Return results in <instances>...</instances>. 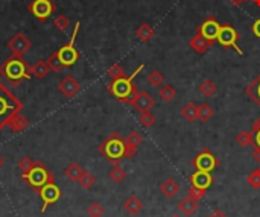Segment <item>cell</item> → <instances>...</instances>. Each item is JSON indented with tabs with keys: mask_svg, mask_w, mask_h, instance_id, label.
Segmentation results:
<instances>
[{
	"mask_svg": "<svg viewBox=\"0 0 260 217\" xmlns=\"http://www.w3.org/2000/svg\"><path fill=\"white\" fill-rule=\"evenodd\" d=\"M5 164V159H4V156L0 155V169H2V166Z\"/></svg>",
	"mask_w": 260,
	"mask_h": 217,
	"instance_id": "c3c4849f",
	"label": "cell"
},
{
	"mask_svg": "<svg viewBox=\"0 0 260 217\" xmlns=\"http://www.w3.org/2000/svg\"><path fill=\"white\" fill-rule=\"evenodd\" d=\"M8 126L14 132H22V131H25L29 126V119L25 117V116H22V114H17V116H14L11 119V122L8 123Z\"/></svg>",
	"mask_w": 260,
	"mask_h": 217,
	"instance_id": "603a6c76",
	"label": "cell"
},
{
	"mask_svg": "<svg viewBox=\"0 0 260 217\" xmlns=\"http://www.w3.org/2000/svg\"><path fill=\"white\" fill-rule=\"evenodd\" d=\"M31 72H32V76H34L35 79H44L52 70H50V67L47 66L46 61H38L35 66L31 67Z\"/></svg>",
	"mask_w": 260,
	"mask_h": 217,
	"instance_id": "d4e9b609",
	"label": "cell"
},
{
	"mask_svg": "<svg viewBox=\"0 0 260 217\" xmlns=\"http://www.w3.org/2000/svg\"><path fill=\"white\" fill-rule=\"evenodd\" d=\"M31 47H32V41H31L23 32H17V34L8 41V49L13 52V55L23 57Z\"/></svg>",
	"mask_w": 260,
	"mask_h": 217,
	"instance_id": "8fae6325",
	"label": "cell"
},
{
	"mask_svg": "<svg viewBox=\"0 0 260 217\" xmlns=\"http://www.w3.org/2000/svg\"><path fill=\"white\" fill-rule=\"evenodd\" d=\"M47 66L50 67V70L52 72H61L63 69H64V66H63V63L60 61V58H58V55H57V52L55 53H52V55L47 58Z\"/></svg>",
	"mask_w": 260,
	"mask_h": 217,
	"instance_id": "d6a6232c",
	"label": "cell"
},
{
	"mask_svg": "<svg viewBox=\"0 0 260 217\" xmlns=\"http://www.w3.org/2000/svg\"><path fill=\"white\" fill-rule=\"evenodd\" d=\"M257 131H260V119H257L252 125V132H257Z\"/></svg>",
	"mask_w": 260,
	"mask_h": 217,
	"instance_id": "bcb514c9",
	"label": "cell"
},
{
	"mask_svg": "<svg viewBox=\"0 0 260 217\" xmlns=\"http://www.w3.org/2000/svg\"><path fill=\"white\" fill-rule=\"evenodd\" d=\"M38 194H40V197H41V200H43L41 211L44 212L46 208H47L49 205L57 203V202L61 199V194H63V193H61V188H60L55 182H50V184L41 187V188L38 190Z\"/></svg>",
	"mask_w": 260,
	"mask_h": 217,
	"instance_id": "30bf717a",
	"label": "cell"
},
{
	"mask_svg": "<svg viewBox=\"0 0 260 217\" xmlns=\"http://www.w3.org/2000/svg\"><path fill=\"white\" fill-rule=\"evenodd\" d=\"M251 31H252V34H254L257 38H260V19L254 22V25H252Z\"/></svg>",
	"mask_w": 260,
	"mask_h": 217,
	"instance_id": "b9f144b4",
	"label": "cell"
},
{
	"mask_svg": "<svg viewBox=\"0 0 260 217\" xmlns=\"http://www.w3.org/2000/svg\"><path fill=\"white\" fill-rule=\"evenodd\" d=\"M23 110V103L19 100V97L4 84L0 82V131L8 123L11 119Z\"/></svg>",
	"mask_w": 260,
	"mask_h": 217,
	"instance_id": "7a4b0ae2",
	"label": "cell"
},
{
	"mask_svg": "<svg viewBox=\"0 0 260 217\" xmlns=\"http://www.w3.org/2000/svg\"><path fill=\"white\" fill-rule=\"evenodd\" d=\"M252 134H254V146L260 147V131H257V132H252Z\"/></svg>",
	"mask_w": 260,
	"mask_h": 217,
	"instance_id": "f6af8a7d",
	"label": "cell"
},
{
	"mask_svg": "<svg viewBox=\"0 0 260 217\" xmlns=\"http://www.w3.org/2000/svg\"><path fill=\"white\" fill-rule=\"evenodd\" d=\"M97 150L103 158H107V161L111 162L113 166H117L120 164L122 159H125V152H126L125 140L120 137L119 132H111L108 138H105L99 144Z\"/></svg>",
	"mask_w": 260,
	"mask_h": 217,
	"instance_id": "277c9868",
	"label": "cell"
},
{
	"mask_svg": "<svg viewBox=\"0 0 260 217\" xmlns=\"http://www.w3.org/2000/svg\"><path fill=\"white\" fill-rule=\"evenodd\" d=\"M180 190H181V185H180L174 178H168V179H165V181L160 184V193H162L165 197H168V199L177 196V194L180 193Z\"/></svg>",
	"mask_w": 260,
	"mask_h": 217,
	"instance_id": "d6986e66",
	"label": "cell"
},
{
	"mask_svg": "<svg viewBox=\"0 0 260 217\" xmlns=\"http://www.w3.org/2000/svg\"><path fill=\"white\" fill-rule=\"evenodd\" d=\"M159 96L162 97L163 102H172L177 96V91L172 85H163L160 90H159Z\"/></svg>",
	"mask_w": 260,
	"mask_h": 217,
	"instance_id": "1f68e13d",
	"label": "cell"
},
{
	"mask_svg": "<svg viewBox=\"0 0 260 217\" xmlns=\"http://www.w3.org/2000/svg\"><path fill=\"white\" fill-rule=\"evenodd\" d=\"M181 117L187 122H196L198 120V105H195L193 102L187 103L183 106V110H181Z\"/></svg>",
	"mask_w": 260,
	"mask_h": 217,
	"instance_id": "cb8c5ba5",
	"label": "cell"
},
{
	"mask_svg": "<svg viewBox=\"0 0 260 217\" xmlns=\"http://www.w3.org/2000/svg\"><path fill=\"white\" fill-rule=\"evenodd\" d=\"M22 179L28 182V185L34 190L38 191L41 187L55 182V178L52 175V172L43 164L41 161H35V166L28 172V173H22Z\"/></svg>",
	"mask_w": 260,
	"mask_h": 217,
	"instance_id": "5b68a950",
	"label": "cell"
},
{
	"mask_svg": "<svg viewBox=\"0 0 260 217\" xmlns=\"http://www.w3.org/2000/svg\"><path fill=\"white\" fill-rule=\"evenodd\" d=\"M82 173H84V169L78 164V162H72V164H69V166L66 167V170H64V175H66L70 181H75V182L79 181V178L82 176Z\"/></svg>",
	"mask_w": 260,
	"mask_h": 217,
	"instance_id": "484cf974",
	"label": "cell"
},
{
	"mask_svg": "<svg viewBox=\"0 0 260 217\" xmlns=\"http://www.w3.org/2000/svg\"><path fill=\"white\" fill-rule=\"evenodd\" d=\"M145 69V66H139V69L131 73L129 76L120 78V79H114L107 85V90L111 96H114L119 102L122 103H131V100L136 97V94L139 93L136 85H134V78Z\"/></svg>",
	"mask_w": 260,
	"mask_h": 217,
	"instance_id": "3957f363",
	"label": "cell"
},
{
	"mask_svg": "<svg viewBox=\"0 0 260 217\" xmlns=\"http://www.w3.org/2000/svg\"><path fill=\"white\" fill-rule=\"evenodd\" d=\"M154 35H155V31H154V28H152L151 25H148V23H143V25H140V26L136 29V37H137L142 43L151 41Z\"/></svg>",
	"mask_w": 260,
	"mask_h": 217,
	"instance_id": "7402d4cb",
	"label": "cell"
},
{
	"mask_svg": "<svg viewBox=\"0 0 260 217\" xmlns=\"http://www.w3.org/2000/svg\"><path fill=\"white\" fill-rule=\"evenodd\" d=\"M87 214H88L90 217H102V215H103V206H102L100 203L94 202V203H91V205L87 208Z\"/></svg>",
	"mask_w": 260,
	"mask_h": 217,
	"instance_id": "ab89813d",
	"label": "cell"
},
{
	"mask_svg": "<svg viewBox=\"0 0 260 217\" xmlns=\"http://www.w3.org/2000/svg\"><path fill=\"white\" fill-rule=\"evenodd\" d=\"M198 202L199 200H196V199H193V197H190L189 194L187 196H184L180 202H178V211L183 214V215H186V217H190V215H193L195 212H196V209H198Z\"/></svg>",
	"mask_w": 260,
	"mask_h": 217,
	"instance_id": "ac0fdd59",
	"label": "cell"
},
{
	"mask_svg": "<svg viewBox=\"0 0 260 217\" xmlns=\"http://www.w3.org/2000/svg\"><path fill=\"white\" fill-rule=\"evenodd\" d=\"M79 185L82 187V188H85V190H90L93 185H94V182H96V178L90 173V172H85L84 170V173H82V176L79 178Z\"/></svg>",
	"mask_w": 260,
	"mask_h": 217,
	"instance_id": "e575fe53",
	"label": "cell"
},
{
	"mask_svg": "<svg viewBox=\"0 0 260 217\" xmlns=\"http://www.w3.org/2000/svg\"><path fill=\"white\" fill-rule=\"evenodd\" d=\"M209 217H228V215H227L225 212H222L221 209H215V211H213V212H212Z\"/></svg>",
	"mask_w": 260,
	"mask_h": 217,
	"instance_id": "ee69618b",
	"label": "cell"
},
{
	"mask_svg": "<svg viewBox=\"0 0 260 217\" xmlns=\"http://www.w3.org/2000/svg\"><path fill=\"white\" fill-rule=\"evenodd\" d=\"M189 182L192 187H196V188H202V190H207L212 184H213V175L210 172H201V170H195L190 178H189Z\"/></svg>",
	"mask_w": 260,
	"mask_h": 217,
	"instance_id": "9a60e30c",
	"label": "cell"
},
{
	"mask_svg": "<svg viewBox=\"0 0 260 217\" xmlns=\"http://www.w3.org/2000/svg\"><path fill=\"white\" fill-rule=\"evenodd\" d=\"M148 82H149V85L154 87V88H160V87L163 85V82H165V76H163V73H160L159 70H152V72L148 75Z\"/></svg>",
	"mask_w": 260,
	"mask_h": 217,
	"instance_id": "4dcf8cb0",
	"label": "cell"
},
{
	"mask_svg": "<svg viewBox=\"0 0 260 217\" xmlns=\"http://www.w3.org/2000/svg\"><path fill=\"white\" fill-rule=\"evenodd\" d=\"M79 28H81V23L78 22L73 28V34H72V38L67 44H64L58 52H57V55L60 58V61L63 63L64 67H72L78 63L79 60V52L75 46V41H76V37H78V32H79Z\"/></svg>",
	"mask_w": 260,
	"mask_h": 217,
	"instance_id": "8992f818",
	"label": "cell"
},
{
	"mask_svg": "<svg viewBox=\"0 0 260 217\" xmlns=\"http://www.w3.org/2000/svg\"><path fill=\"white\" fill-rule=\"evenodd\" d=\"M228 2L234 7H240L242 4H245V0H228Z\"/></svg>",
	"mask_w": 260,
	"mask_h": 217,
	"instance_id": "7dc6e473",
	"label": "cell"
},
{
	"mask_svg": "<svg viewBox=\"0 0 260 217\" xmlns=\"http://www.w3.org/2000/svg\"><path fill=\"white\" fill-rule=\"evenodd\" d=\"M199 93H202L205 97H212L216 94L218 91V85L212 81V79H204L201 84H199Z\"/></svg>",
	"mask_w": 260,
	"mask_h": 217,
	"instance_id": "83f0119b",
	"label": "cell"
},
{
	"mask_svg": "<svg viewBox=\"0 0 260 217\" xmlns=\"http://www.w3.org/2000/svg\"><path fill=\"white\" fill-rule=\"evenodd\" d=\"M213 114H215V111H213V108L209 103L204 102V103H201L198 106V120L199 122H202V123L209 122L213 117Z\"/></svg>",
	"mask_w": 260,
	"mask_h": 217,
	"instance_id": "4316f807",
	"label": "cell"
},
{
	"mask_svg": "<svg viewBox=\"0 0 260 217\" xmlns=\"http://www.w3.org/2000/svg\"><path fill=\"white\" fill-rule=\"evenodd\" d=\"M142 141H143V137L140 135V132L131 131L128 134V137L125 138V146H126L125 158H134L137 153V147L142 144Z\"/></svg>",
	"mask_w": 260,
	"mask_h": 217,
	"instance_id": "2e32d148",
	"label": "cell"
},
{
	"mask_svg": "<svg viewBox=\"0 0 260 217\" xmlns=\"http://www.w3.org/2000/svg\"><path fill=\"white\" fill-rule=\"evenodd\" d=\"M129 105H133L134 110L142 114V113H146V111L152 110V108L155 106V99L148 91H139L136 94V97L131 100Z\"/></svg>",
	"mask_w": 260,
	"mask_h": 217,
	"instance_id": "7c38bea8",
	"label": "cell"
},
{
	"mask_svg": "<svg viewBox=\"0 0 260 217\" xmlns=\"http://www.w3.org/2000/svg\"><path fill=\"white\" fill-rule=\"evenodd\" d=\"M205 193H207V190H202V188H196V187H192L190 185V188L187 190V194L190 196V197H193V199H196V200H201L204 196H205Z\"/></svg>",
	"mask_w": 260,
	"mask_h": 217,
	"instance_id": "60d3db41",
	"label": "cell"
},
{
	"mask_svg": "<svg viewBox=\"0 0 260 217\" xmlns=\"http://www.w3.org/2000/svg\"><path fill=\"white\" fill-rule=\"evenodd\" d=\"M108 176H110V179H111L113 182L120 184V182H123V181H125V178H126V172H125V169H122V167H120V164H117V166H113V169L110 170Z\"/></svg>",
	"mask_w": 260,
	"mask_h": 217,
	"instance_id": "f546056e",
	"label": "cell"
},
{
	"mask_svg": "<svg viewBox=\"0 0 260 217\" xmlns=\"http://www.w3.org/2000/svg\"><path fill=\"white\" fill-rule=\"evenodd\" d=\"M0 76L5 78L11 84V87H19L23 81L32 78V72L31 66L23 57L11 55L0 64Z\"/></svg>",
	"mask_w": 260,
	"mask_h": 217,
	"instance_id": "6da1fadb",
	"label": "cell"
},
{
	"mask_svg": "<svg viewBox=\"0 0 260 217\" xmlns=\"http://www.w3.org/2000/svg\"><path fill=\"white\" fill-rule=\"evenodd\" d=\"M108 76L114 81V79H120V78H125L126 73L123 70V67L120 64H113L110 69H108Z\"/></svg>",
	"mask_w": 260,
	"mask_h": 217,
	"instance_id": "8d00e7d4",
	"label": "cell"
},
{
	"mask_svg": "<svg viewBox=\"0 0 260 217\" xmlns=\"http://www.w3.org/2000/svg\"><path fill=\"white\" fill-rule=\"evenodd\" d=\"M246 181H248V184H249V187H251V188L258 190V188H260V169H257V170L251 172V173L248 175Z\"/></svg>",
	"mask_w": 260,
	"mask_h": 217,
	"instance_id": "74e56055",
	"label": "cell"
},
{
	"mask_svg": "<svg viewBox=\"0 0 260 217\" xmlns=\"http://www.w3.org/2000/svg\"><path fill=\"white\" fill-rule=\"evenodd\" d=\"M252 2H254V4H255V5H257L258 8H260V0H252Z\"/></svg>",
	"mask_w": 260,
	"mask_h": 217,
	"instance_id": "681fc988",
	"label": "cell"
},
{
	"mask_svg": "<svg viewBox=\"0 0 260 217\" xmlns=\"http://www.w3.org/2000/svg\"><path fill=\"white\" fill-rule=\"evenodd\" d=\"M171 217H181V215H178V214H174V215H171Z\"/></svg>",
	"mask_w": 260,
	"mask_h": 217,
	"instance_id": "f907efd6",
	"label": "cell"
},
{
	"mask_svg": "<svg viewBox=\"0 0 260 217\" xmlns=\"http://www.w3.org/2000/svg\"><path fill=\"white\" fill-rule=\"evenodd\" d=\"M245 93L252 102H255L260 106V75H257L251 81V84L245 88Z\"/></svg>",
	"mask_w": 260,
	"mask_h": 217,
	"instance_id": "ffe728a7",
	"label": "cell"
},
{
	"mask_svg": "<svg viewBox=\"0 0 260 217\" xmlns=\"http://www.w3.org/2000/svg\"><path fill=\"white\" fill-rule=\"evenodd\" d=\"M252 158L258 162L260 164V147H257V146H254V150H252Z\"/></svg>",
	"mask_w": 260,
	"mask_h": 217,
	"instance_id": "7bdbcfd3",
	"label": "cell"
},
{
	"mask_svg": "<svg viewBox=\"0 0 260 217\" xmlns=\"http://www.w3.org/2000/svg\"><path fill=\"white\" fill-rule=\"evenodd\" d=\"M2 2H4V0H0V4H2Z\"/></svg>",
	"mask_w": 260,
	"mask_h": 217,
	"instance_id": "816d5d0a",
	"label": "cell"
},
{
	"mask_svg": "<svg viewBox=\"0 0 260 217\" xmlns=\"http://www.w3.org/2000/svg\"><path fill=\"white\" fill-rule=\"evenodd\" d=\"M54 26H55L58 31L64 32V31H67V29L70 28V20H69L66 16H58V17L54 20Z\"/></svg>",
	"mask_w": 260,
	"mask_h": 217,
	"instance_id": "f35d334b",
	"label": "cell"
},
{
	"mask_svg": "<svg viewBox=\"0 0 260 217\" xmlns=\"http://www.w3.org/2000/svg\"><path fill=\"white\" fill-rule=\"evenodd\" d=\"M219 29H221V25L219 22L215 19V17H209L207 20H204L199 28H198V34L202 35L204 38L210 40V41H215L218 38V34H219Z\"/></svg>",
	"mask_w": 260,
	"mask_h": 217,
	"instance_id": "4fadbf2b",
	"label": "cell"
},
{
	"mask_svg": "<svg viewBox=\"0 0 260 217\" xmlns=\"http://www.w3.org/2000/svg\"><path fill=\"white\" fill-rule=\"evenodd\" d=\"M140 125L143 126V128H146V129H149V128H152L154 125H155V122H157V119H155V116L151 113V111H146V113H142L140 114Z\"/></svg>",
	"mask_w": 260,
	"mask_h": 217,
	"instance_id": "836d02e7",
	"label": "cell"
},
{
	"mask_svg": "<svg viewBox=\"0 0 260 217\" xmlns=\"http://www.w3.org/2000/svg\"><path fill=\"white\" fill-rule=\"evenodd\" d=\"M123 208L128 214L136 215L143 209V202L137 197V196H129L125 202H123Z\"/></svg>",
	"mask_w": 260,
	"mask_h": 217,
	"instance_id": "44dd1931",
	"label": "cell"
},
{
	"mask_svg": "<svg viewBox=\"0 0 260 217\" xmlns=\"http://www.w3.org/2000/svg\"><path fill=\"white\" fill-rule=\"evenodd\" d=\"M192 166L195 170L201 172H213L215 169L219 167V159L209 150V149H202L193 159H192Z\"/></svg>",
	"mask_w": 260,
	"mask_h": 217,
	"instance_id": "52a82bcc",
	"label": "cell"
},
{
	"mask_svg": "<svg viewBox=\"0 0 260 217\" xmlns=\"http://www.w3.org/2000/svg\"><path fill=\"white\" fill-rule=\"evenodd\" d=\"M245 2H249V0H245Z\"/></svg>",
	"mask_w": 260,
	"mask_h": 217,
	"instance_id": "f5cc1de1",
	"label": "cell"
},
{
	"mask_svg": "<svg viewBox=\"0 0 260 217\" xmlns=\"http://www.w3.org/2000/svg\"><path fill=\"white\" fill-rule=\"evenodd\" d=\"M236 143L240 147H248V146H254V134L252 131H242L236 135Z\"/></svg>",
	"mask_w": 260,
	"mask_h": 217,
	"instance_id": "f1b7e54d",
	"label": "cell"
},
{
	"mask_svg": "<svg viewBox=\"0 0 260 217\" xmlns=\"http://www.w3.org/2000/svg\"><path fill=\"white\" fill-rule=\"evenodd\" d=\"M57 5L52 0H32L28 5V11L38 20V22H46L52 14L55 13Z\"/></svg>",
	"mask_w": 260,
	"mask_h": 217,
	"instance_id": "ba28073f",
	"label": "cell"
},
{
	"mask_svg": "<svg viewBox=\"0 0 260 217\" xmlns=\"http://www.w3.org/2000/svg\"><path fill=\"white\" fill-rule=\"evenodd\" d=\"M189 44H190V47H192L196 53H199V55H204V53L209 52V49L212 47L213 41L207 40V38H204L202 35L196 34L195 37H192V38H190Z\"/></svg>",
	"mask_w": 260,
	"mask_h": 217,
	"instance_id": "e0dca14e",
	"label": "cell"
},
{
	"mask_svg": "<svg viewBox=\"0 0 260 217\" xmlns=\"http://www.w3.org/2000/svg\"><path fill=\"white\" fill-rule=\"evenodd\" d=\"M79 90H81V84H79L72 75L64 76V79L58 82V91H60L63 96H66L67 99L75 97V96L79 93Z\"/></svg>",
	"mask_w": 260,
	"mask_h": 217,
	"instance_id": "5bb4252c",
	"label": "cell"
},
{
	"mask_svg": "<svg viewBox=\"0 0 260 217\" xmlns=\"http://www.w3.org/2000/svg\"><path fill=\"white\" fill-rule=\"evenodd\" d=\"M17 166H19V170H22V173H28L35 166V161L31 159L29 156H23V158L19 159V164Z\"/></svg>",
	"mask_w": 260,
	"mask_h": 217,
	"instance_id": "d590c367",
	"label": "cell"
},
{
	"mask_svg": "<svg viewBox=\"0 0 260 217\" xmlns=\"http://www.w3.org/2000/svg\"><path fill=\"white\" fill-rule=\"evenodd\" d=\"M237 40H239V34L234 28H231L230 25H221L219 34L216 41L222 46V47H233L239 55H243L242 49L237 46Z\"/></svg>",
	"mask_w": 260,
	"mask_h": 217,
	"instance_id": "9c48e42d",
	"label": "cell"
}]
</instances>
